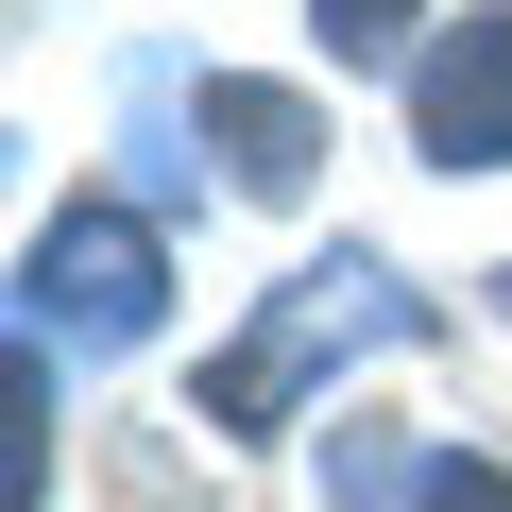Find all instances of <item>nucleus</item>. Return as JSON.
I'll return each instance as SVG.
<instances>
[{"mask_svg":"<svg viewBox=\"0 0 512 512\" xmlns=\"http://www.w3.org/2000/svg\"><path fill=\"white\" fill-rule=\"evenodd\" d=\"M410 154L444 171H512V18L478 0V18H444L410 52Z\"/></svg>","mask_w":512,"mask_h":512,"instance_id":"3","label":"nucleus"},{"mask_svg":"<svg viewBox=\"0 0 512 512\" xmlns=\"http://www.w3.org/2000/svg\"><path fill=\"white\" fill-rule=\"evenodd\" d=\"M410 512H512V461H461V444H444V461H427V495H410Z\"/></svg>","mask_w":512,"mask_h":512,"instance_id":"7","label":"nucleus"},{"mask_svg":"<svg viewBox=\"0 0 512 512\" xmlns=\"http://www.w3.org/2000/svg\"><path fill=\"white\" fill-rule=\"evenodd\" d=\"M205 137H222V171H239L256 205H291V188L325 171V120H308V86H239V69H222V86H205Z\"/></svg>","mask_w":512,"mask_h":512,"instance_id":"4","label":"nucleus"},{"mask_svg":"<svg viewBox=\"0 0 512 512\" xmlns=\"http://www.w3.org/2000/svg\"><path fill=\"white\" fill-rule=\"evenodd\" d=\"M308 18H325V52H342V69H393L427 0H308Z\"/></svg>","mask_w":512,"mask_h":512,"instance_id":"6","label":"nucleus"},{"mask_svg":"<svg viewBox=\"0 0 512 512\" xmlns=\"http://www.w3.org/2000/svg\"><path fill=\"white\" fill-rule=\"evenodd\" d=\"M376 342H427V308L376 274V256H308V274L256 308V342L205 376V427H291V393H308L325 359H376Z\"/></svg>","mask_w":512,"mask_h":512,"instance_id":"1","label":"nucleus"},{"mask_svg":"<svg viewBox=\"0 0 512 512\" xmlns=\"http://www.w3.org/2000/svg\"><path fill=\"white\" fill-rule=\"evenodd\" d=\"M495 308H512V274H495Z\"/></svg>","mask_w":512,"mask_h":512,"instance_id":"8","label":"nucleus"},{"mask_svg":"<svg viewBox=\"0 0 512 512\" xmlns=\"http://www.w3.org/2000/svg\"><path fill=\"white\" fill-rule=\"evenodd\" d=\"M410 495H427V461H410L393 427H342V444H325V512H410Z\"/></svg>","mask_w":512,"mask_h":512,"instance_id":"5","label":"nucleus"},{"mask_svg":"<svg viewBox=\"0 0 512 512\" xmlns=\"http://www.w3.org/2000/svg\"><path fill=\"white\" fill-rule=\"evenodd\" d=\"M154 291H171V256H154V222H137V205H52V222H35V308H18V325L137 342V325H154Z\"/></svg>","mask_w":512,"mask_h":512,"instance_id":"2","label":"nucleus"}]
</instances>
